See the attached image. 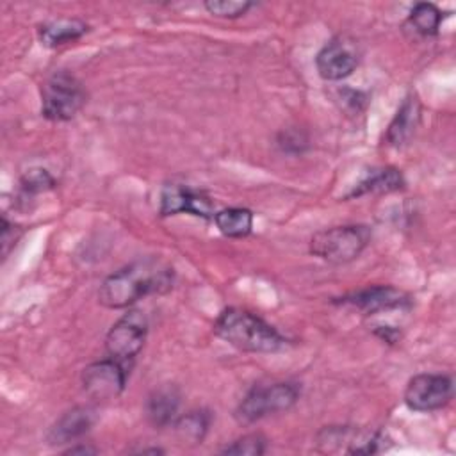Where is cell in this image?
Masks as SVG:
<instances>
[{"label": "cell", "instance_id": "cell-1", "mask_svg": "<svg viewBox=\"0 0 456 456\" xmlns=\"http://www.w3.org/2000/svg\"><path fill=\"white\" fill-rule=\"evenodd\" d=\"M173 269L157 260H137L109 274L98 290V301L105 308H128L141 297L171 289Z\"/></svg>", "mask_w": 456, "mask_h": 456}, {"label": "cell", "instance_id": "cell-2", "mask_svg": "<svg viewBox=\"0 0 456 456\" xmlns=\"http://www.w3.org/2000/svg\"><path fill=\"white\" fill-rule=\"evenodd\" d=\"M214 333L248 353H276L287 346V338L274 326L237 306H230L217 315Z\"/></svg>", "mask_w": 456, "mask_h": 456}, {"label": "cell", "instance_id": "cell-3", "mask_svg": "<svg viewBox=\"0 0 456 456\" xmlns=\"http://www.w3.org/2000/svg\"><path fill=\"white\" fill-rule=\"evenodd\" d=\"M299 387L292 381H276L253 387L239 403L235 417L240 424L256 422L271 413L290 410L299 399Z\"/></svg>", "mask_w": 456, "mask_h": 456}, {"label": "cell", "instance_id": "cell-4", "mask_svg": "<svg viewBox=\"0 0 456 456\" xmlns=\"http://www.w3.org/2000/svg\"><path fill=\"white\" fill-rule=\"evenodd\" d=\"M369 242V230L362 224L331 226L314 233L310 253L330 264H347L360 256Z\"/></svg>", "mask_w": 456, "mask_h": 456}, {"label": "cell", "instance_id": "cell-5", "mask_svg": "<svg viewBox=\"0 0 456 456\" xmlns=\"http://www.w3.org/2000/svg\"><path fill=\"white\" fill-rule=\"evenodd\" d=\"M86 103L82 84L66 71H55L41 87V114L50 121H68Z\"/></svg>", "mask_w": 456, "mask_h": 456}, {"label": "cell", "instance_id": "cell-6", "mask_svg": "<svg viewBox=\"0 0 456 456\" xmlns=\"http://www.w3.org/2000/svg\"><path fill=\"white\" fill-rule=\"evenodd\" d=\"M148 335V319L141 310H128L123 314L105 337L107 354L123 365L134 362L141 353Z\"/></svg>", "mask_w": 456, "mask_h": 456}, {"label": "cell", "instance_id": "cell-7", "mask_svg": "<svg viewBox=\"0 0 456 456\" xmlns=\"http://www.w3.org/2000/svg\"><path fill=\"white\" fill-rule=\"evenodd\" d=\"M454 385L447 374H417L404 388V403L413 411H436L452 399Z\"/></svg>", "mask_w": 456, "mask_h": 456}, {"label": "cell", "instance_id": "cell-8", "mask_svg": "<svg viewBox=\"0 0 456 456\" xmlns=\"http://www.w3.org/2000/svg\"><path fill=\"white\" fill-rule=\"evenodd\" d=\"M126 374V365L110 356L93 362L82 370L84 392L94 401L114 399L123 392Z\"/></svg>", "mask_w": 456, "mask_h": 456}, {"label": "cell", "instance_id": "cell-9", "mask_svg": "<svg viewBox=\"0 0 456 456\" xmlns=\"http://www.w3.org/2000/svg\"><path fill=\"white\" fill-rule=\"evenodd\" d=\"M358 66V52L353 41L346 37H333L315 55L317 73L324 80H342L349 77Z\"/></svg>", "mask_w": 456, "mask_h": 456}, {"label": "cell", "instance_id": "cell-10", "mask_svg": "<svg viewBox=\"0 0 456 456\" xmlns=\"http://www.w3.org/2000/svg\"><path fill=\"white\" fill-rule=\"evenodd\" d=\"M159 212L160 216H175L178 212H185L203 219H210V217L214 219V214H216L214 203L205 192L192 191L178 183H171L162 189Z\"/></svg>", "mask_w": 456, "mask_h": 456}, {"label": "cell", "instance_id": "cell-11", "mask_svg": "<svg viewBox=\"0 0 456 456\" xmlns=\"http://www.w3.org/2000/svg\"><path fill=\"white\" fill-rule=\"evenodd\" d=\"M335 303L354 306L365 314H378L383 310L408 306L410 296L395 287H390V285H374V287H367V289L356 290L353 294H347Z\"/></svg>", "mask_w": 456, "mask_h": 456}, {"label": "cell", "instance_id": "cell-12", "mask_svg": "<svg viewBox=\"0 0 456 456\" xmlns=\"http://www.w3.org/2000/svg\"><path fill=\"white\" fill-rule=\"evenodd\" d=\"M96 422V411L91 406H75L64 411L48 429L50 445H62L84 436Z\"/></svg>", "mask_w": 456, "mask_h": 456}, {"label": "cell", "instance_id": "cell-13", "mask_svg": "<svg viewBox=\"0 0 456 456\" xmlns=\"http://www.w3.org/2000/svg\"><path fill=\"white\" fill-rule=\"evenodd\" d=\"M180 408V392L175 385H162L155 388L146 401L148 420L155 428L175 424Z\"/></svg>", "mask_w": 456, "mask_h": 456}, {"label": "cell", "instance_id": "cell-14", "mask_svg": "<svg viewBox=\"0 0 456 456\" xmlns=\"http://www.w3.org/2000/svg\"><path fill=\"white\" fill-rule=\"evenodd\" d=\"M420 119V103L415 94H408L397 109L387 130V141L392 146H403L413 135Z\"/></svg>", "mask_w": 456, "mask_h": 456}, {"label": "cell", "instance_id": "cell-15", "mask_svg": "<svg viewBox=\"0 0 456 456\" xmlns=\"http://www.w3.org/2000/svg\"><path fill=\"white\" fill-rule=\"evenodd\" d=\"M404 187V176L397 167L385 166L370 169L360 183L347 194V198H360L365 194H378V192H394Z\"/></svg>", "mask_w": 456, "mask_h": 456}, {"label": "cell", "instance_id": "cell-16", "mask_svg": "<svg viewBox=\"0 0 456 456\" xmlns=\"http://www.w3.org/2000/svg\"><path fill=\"white\" fill-rule=\"evenodd\" d=\"M87 32V25L77 18H59L39 27V39L45 46L55 48L80 39Z\"/></svg>", "mask_w": 456, "mask_h": 456}, {"label": "cell", "instance_id": "cell-17", "mask_svg": "<svg viewBox=\"0 0 456 456\" xmlns=\"http://www.w3.org/2000/svg\"><path fill=\"white\" fill-rule=\"evenodd\" d=\"M214 223L223 235L240 239L249 235L253 228V212L242 207L223 208L214 214Z\"/></svg>", "mask_w": 456, "mask_h": 456}, {"label": "cell", "instance_id": "cell-18", "mask_svg": "<svg viewBox=\"0 0 456 456\" xmlns=\"http://www.w3.org/2000/svg\"><path fill=\"white\" fill-rule=\"evenodd\" d=\"M210 426V413L205 410H192L176 417L175 429L183 444H200Z\"/></svg>", "mask_w": 456, "mask_h": 456}, {"label": "cell", "instance_id": "cell-19", "mask_svg": "<svg viewBox=\"0 0 456 456\" xmlns=\"http://www.w3.org/2000/svg\"><path fill=\"white\" fill-rule=\"evenodd\" d=\"M408 23L420 36H436L442 23V11L429 2H419L411 7Z\"/></svg>", "mask_w": 456, "mask_h": 456}, {"label": "cell", "instance_id": "cell-20", "mask_svg": "<svg viewBox=\"0 0 456 456\" xmlns=\"http://www.w3.org/2000/svg\"><path fill=\"white\" fill-rule=\"evenodd\" d=\"M267 449V440L260 433H249L237 440H233L230 445L223 447V454H235V456H260Z\"/></svg>", "mask_w": 456, "mask_h": 456}, {"label": "cell", "instance_id": "cell-21", "mask_svg": "<svg viewBox=\"0 0 456 456\" xmlns=\"http://www.w3.org/2000/svg\"><path fill=\"white\" fill-rule=\"evenodd\" d=\"M203 5L212 16L230 20L244 16L253 7V4L248 0H208Z\"/></svg>", "mask_w": 456, "mask_h": 456}, {"label": "cell", "instance_id": "cell-22", "mask_svg": "<svg viewBox=\"0 0 456 456\" xmlns=\"http://www.w3.org/2000/svg\"><path fill=\"white\" fill-rule=\"evenodd\" d=\"M21 187L27 192H43L55 187L53 176L43 167H30L21 176Z\"/></svg>", "mask_w": 456, "mask_h": 456}, {"label": "cell", "instance_id": "cell-23", "mask_svg": "<svg viewBox=\"0 0 456 456\" xmlns=\"http://www.w3.org/2000/svg\"><path fill=\"white\" fill-rule=\"evenodd\" d=\"M0 242H2V256L5 258L11 251V248L16 244V240L21 235V228L16 226L14 223H9L5 217H2V228H0Z\"/></svg>", "mask_w": 456, "mask_h": 456}, {"label": "cell", "instance_id": "cell-24", "mask_svg": "<svg viewBox=\"0 0 456 456\" xmlns=\"http://www.w3.org/2000/svg\"><path fill=\"white\" fill-rule=\"evenodd\" d=\"M278 144L281 146L283 151H301V146L306 144V139L301 137L297 130H289L280 135Z\"/></svg>", "mask_w": 456, "mask_h": 456}, {"label": "cell", "instance_id": "cell-25", "mask_svg": "<svg viewBox=\"0 0 456 456\" xmlns=\"http://www.w3.org/2000/svg\"><path fill=\"white\" fill-rule=\"evenodd\" d=\"M64 454H96V449L89 445H75V447H69Z\"/></svg>", "mask_w": 456, "mask_h": 456}]
</instances>
